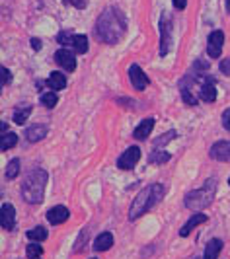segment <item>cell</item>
<instances>
[{
	"instance_id": "cell-1",
	"label": "cell",
	"mask_w": 230,
	"mask_h": 259,
	"mask_svg": "<svg viewBox=\"0 0 230 259\" xmlns=\"http://www.w3.org/2000/svg\"><path fill=\"white\" fill-rule=\"evenodd\" d=\"M96 33L103 43H109V45L121 41L123 35L127 33V20L123 12L117 8H105L98 18Z\"/></svg>"
},
{
	"instance_id": "cell-2",
	"label": "cell",
	"mask_w": 230,
	"mask_h": 259,
	"mask_svg": "<svg viewBox=\"0 0 230 259\" xmlns=\"http://www.w3.org/2000/svg\"><path fill=\"white\" fill-rule=\"evenodd\" d=\"M47 180H49V174L45 169L41 168L31 169L26 178H24V182H22V197H24V201L29 203V205L41 203L43 201V193H45Z\"/></svg>"
},
{
	"instance_id": "cell-3",
	"label": "cell",
	"mask_w": 230,
	"mask_h": 259,
	"mask_svg": "<svg viewBox=\"0 0 230 259\" xmlns=\"http://www.w3.org/2000/svg\"><path fill=\"white\" fill-rule=\"evenodd\" d=\"M162 193H164V187H162L160 183H152V185L141 189L139 195L135 197L131 208H129V219H131V221H137V219L142 217L146 210H150V208L162 199Z\"/></svg>"
},
{
	"instance_id": "cell-4",
	"label": "cell",
	"mask_w": 230,
	"mask_h": 259,
	"mask_svg": "<svg viewBox=\"0 0 230 259\" xmlns=\"http://www.w3.org/2000/svg\"><path fill=\"white\" fill-rule=\"evenodd\" d=\"M215 193H217V182L207 180L201 189H195V191L185 195V207L193 212H199V210H203L205 207H209L213 203Z\"/></svg>"
},
{
	"instance_id": "cell-5",
	"label": "cell",
	"mask_w": 230,
	"mask_h": 259,
	"mask_svg": "<svg viewBox=\"0 0 230 259\" xmlns=\"http://www.w3.org/2000/svg\"><path fill=\"white\" fill-rule=\"evenodd\" d=\"M172 16L170 14H162L160 20V57H166L170 51V43H172Z\"/></svg>"
},
{
	"instance_id": "cell-6",
	"label": "cell",
	"mask_w": 230,
	"mask_h": 259,
	"mask_svg": "<svg viewBox=\"0 0 230 259\" xmlns=\"http://www.w3.org/2000/svg\"><path fill=\"white\" fill-rule=\"evenodd\" d=\"M199 98L211 104L217 100V88H215V80L209 76V74H201L199 76Z\"/></svg>"
},
{
	"instance_id": "cell-7",
	"label": "cell",
	"mask_w": 230,
	"mask_h": 259,
	"mask_svg": "<svg viewBox=\"0 0 230 259\" xmlns=\"http://www.w3.org/2000/svg\"><path fill=\"white\" fill-rule=\"evenodd\" d=\"M222 45H224V33L220 29L211 31V35L207 39V53L211 59H218L220 51H222Z\"/></svg>"
},
{
	"instance_id": "cell-8",
	"label": "cell",
	"mask_w": 230,
	"mask_h": 259,
	"mask_svg": "<svg viewBox=\"0 0 230 259\" xmlns=\"http://www.w3.org/2000/svg\"><path fill=\"white\" fill-rule=\"evenodd\" d=\"M139 160H141V148H139V146H131V148H127L123 154L119 156L117 166L121 169H131L137 166Z\"/></svg>"
},
{
	"instance_id": "cell-9",
	"label": "cell",
	"mask_w": 230,
	"mask_h": 259,
	"mask_svg": "<svg viewBox=\"0 0 230 259\" xmlns=\"http://www.w3.org/2000/svg\"><path fill=\"white\" fill-rule=\"evenodd\" d=\"M129 80H131V84H133V88L135 90L142 92L146 86H148V76L142 72V68L139 65H131L129 66Z\"/></svg>"
},
{
	"instance_id": "cell-10",
	"label": "cell",
	"mask_w": 230,
	"mask_h": 259,
	"mask_svg": "<svg viewBox=\"0 0 230 259\" xmlns=\"http://www.w3.org/2000/svg\"><path fill=\"white\" fill-rule=\"evenodd\" d=\"M209 154L213 160H218V162H230V141H218L211 146Z\"/></svg>"
},
{
	"instance_id": "cell-11",
	"label": "cell",
	"mask_w": 230,
	"mask_h": 259,
	"mask_svg": "<svg viewBox=\"0 0 230 259\" xmlns=\"http://www.w3.org/2000/svg\"><path fill=\"white\" fill-rule=\"evenodd\" d=\"M55 61H57L59 66H63L66 72H72L76 68V57L68 49H59V51L55 53Z\"/></svg>"
},
{
	"instance_id": "cell-12",
	"label": "cell",
	"mask_w": 230,
	"mask_h": 259,
	"mask_svg": "<svg viewBox=\"0 0 230 259\" xmlns=\"http://www.w3.org/2000/svg\"><path fill=\"white\" fill-rule=\"evenodd\" d=\"M2 212H0V224H2V228L4 230H14V226H16V210L10 203H4L2 208H0Z\"/></svg>"
},
{
	"instance_id": "cell-13",
	"label": "cell",
	"mask_w": 230,
	"mask_h": 259,
	"mask_svg": "<svg viewBox=\"0 0 230 259\" xmlns=\"http://www.w3.org/2000/svg\"><path fill=\"white\" fill-rule=\"evenodd\" d=\"M154 129V117H146V119H142L141 123H139V127L133 131V137L137 139V141H144Z\"/></svg>"
},
{
	"instance_id": "cell-14",
	"label": "cell",
	"mask_w": 230,
	"mask_h": 259,
	"mask_svg": "<svg viewBox=\"0 0 230 259\" xmlns=\"http://www.w3.org/2000/svg\"><path fill=\"white\" fill-rule=\"evenodd\" d=\"M68 208L63 207V205H57V207H53L47 210V221L51 222V224H63L66 219H68Z\"/></svg>"
},
{
	"instance_id": "cell-15",
	"label": "cell",
	"mask_w": 230,
	"mask_h": 259,
	"mask_svg": "<svg viewBox=\"0 0 230 259\" xmlns=\"http://www.w3.org/2000/svg\"><path fill=\"white\" fill-rule=\"evenodd\" d=\"M209 221V217L207 214H203V212H195L189 221L183 224V228L179 230V236L181 238H185V236H189V232H191L195 226H199V224H205V222Z\"/></svg>"
},
{
	"instance_id": "cell-16",
	"label": "cell",
	"mask_w": 230,
	"mask_h": 259,
	"mask_svg": "<svg viewBox=\"0 0 230 259\" xmlns=\"http://www.w3.org/2000/svg\"><path fill=\"white\" fill-rule=\"evenodd\" d=\"M47 125H31V127H27L26 129V139L29 143H39V141H43L45 139V135H47Z\"/></svg>"
},
{
	"instance_id": "cell-17",
	"label": "cell",
	"mask_w": 230,
	"mask_h": 259,
	"mask_svg": "<svg viewBox=\"0 0 230 259\" xmlns=\"http://www.w3.org/2000/svg\"><path fill=\"white\" fill-rule=\"evenodd\" d=\"M47 86L51 88V92H59L66 88V76L63 72H51V76L47 78Z\"/></svg>"
},
{
	"instance_id": "cell-18",
	"label": "cell",
	"mask_w": 230,
	"mask_h": 259,
	"mask_svg": "<svg viewBox=\"0 0 230 259\" xmlns=\"http://www.w3.org/2000/svg\"><path fill=\"white\" fill-rule=\"evenodd\" d=\"M220 249H222V240L213 238V240L207 244V247H205L203 259H218V255H220Z\"/></svg>"
},
{
	"instance_id": "cell-19",
	"label": "cell",
	"mask_w": 230,
	"mask_h": 259,
	"mask_svg": "<svg viewBox=\"0 0 230 259\" xmlns=\"http://www.w3.org/2000/svg\"><path fill=\"white\" fill-rule=\"evenodd\" d=\"M111 246H113V236L109 232L100 234V236L96 238V242H94V249H96V251H107Z\"/></svg>"
},
{
	"instance_id": "cell-20",
	"label": "cell",
	"mask_w": 230,
	"mask_h": 259,
	"mask_svg": "<svg viewBox=\"0 0 230 259\" xmlns=\"http://www.w3.org/2000/svg\"><path fill=\"white\" fill-rule=\"evenodd\" d=\"M70 43H72L74 51L80 53V55H84V53L88 51V37H86V35H74Z\"/></svg>"
},
{
	"instance_id": "cell-21",
	"label": "cell",
	"mask_w": 230,
	"mask_h": 259,
	"mask_svg": "<svg viewBox=\"0 0 230 259\" xmlns=\"http://www.w3.org/2000/svg\"><path fill=\"white\" fill-rule=\"evenodd\" d=\"M18 174H20V158H12L10 162H8V166H6V180H16L18 178Z\"/></svg>"
},
{
	"instance_id": "cell-22",
	"label": "cell",
	"mask_w": 230,
	"mask_h": 259,
	"mask_svg": "<svg viewBox=\"0 0 230 259\" xmlns=\"http://www.w3.org/2000/svg\"><path fill=\"white\" fill-rule=\"evenodd\" d=\"M31 113V105H24V109L22 107H18L16 111H14V123H18V125H24L27 121V117Z\"/></svg>"
},
{
	"instance_id": "cell-23",
	"label": "cell",
	"mask_w": 230,
	"mask_h": 259,
	"mask_svg": "<svg viewBox=\"0 0 230 259\" xmlns=\"http://www.w3.org/2000/svg\"><path fill=\"white\" fill-rule=\"evenodd\" d=\"M27 238L31 242H43V240H47V230L43 226H35L31 230H27Z\"/></svg>"
},
{
	"instance_id": "cell-24",
	"label": "cell",
	"mask_w": 230,
	"mask_h": 259,
	"mask_svg": "<svg viewBox=\"0 0 230 259\" xmlns=\"http://www.w3.org/2000/svg\"><path fill=\"white\" fill-rule=\"evenodd\" d=\"M18 144V135H14V133H6V135H2V141H0V150H8V148H12Z\"/></svg>"
},
{
	"instance_id": "cell-25",
	"label": "cell",
	"mask_w": 230,
	"mask_h": 259,
	"mask_svg": "<svg viewBox=\"0 0 230 259\" xmlns=\"http://www.w3.org/2000/svg\"><path fill=\"white\" fill-rule=\"evenodd\" d=\"M41 104L45 105V107H49V109H53L55 105L59 104V98H57L55 92H45V94H41Z\"/></svg>"
},
{
	"instance_id": "cell-26",
	"label": "cell",
	"mask_w": 230,
	"mask_h": 259,
	"mask_svg": "<svg viewBox=\"0 0 230 259\" xmlns=\"http://www.w3.org/2000/svg\"><path fill=\"white\" fill-rule=\"evenodd\" d=\"M179 90H181V98H183V102L187 105H197V96L189 92L187 86H179Z\"/></svg>"
},
{
	"instance_id": "cell-27",
	"label": "cell",
	"mask_w": 230,
	"mask_h": 259,
	"mask_svg": "<svg viewBox=\"0 0 230 259\" xmlns=\"http://www.w3.org/2000/svg\"><path fill=\"white\" fill-rule=\"evenodd\" d=\"M176 135H178L176 131H168V133H166V135H164V137H160V139H156V141H154V150H156L158 146H164V144H166V143H170V141H174V139H176Z\"/></svg>"
},
{
	"instance_id": "cell-28",
	"label": "cell",
	"mask_w": 230,
	"mask_h": 259,
	"mask_svg": "<svg viewBox=\"0 0 230 259\" xmlns=\"http://www.w3.org/2000/svg\"><path fill=\"white\" fill-rule=\"evenodd\" d=\"M41 253H43V247L39 246V242H33L27 246V257L29 259H37Z\"/></svg>"
},
{
	"instance_id": "cell-29",
	"label": "cell",
	"mask_w": 230,
	"mask_h": 259,
	"mask_svg": "<svg viewBox=\"0 0 230 259\" xmlns=\"http://www.w3.org/2000/svg\"><path fill=\"white\" fill-rule=\"evenodd\" d=\"M168 160H170V154L160 152V150H152V154H150V164H162V162H168Z\"/></svg>"
},
{
	"instance_id": "cell-30",
	"label": "cell",
	"mask_w": 230,
	"mask_h": 259,
	"mask_svg": "<svg viewBox=\"0 0 230 259\" xmlns=\"http://www.w3.org/2000/svg\"><path fill=\"white\" fill-rule=\"evenodd\" d=\"M72 37H74V35H72L68 29H63V31L57 35V41H59V43H63V45H66L68 41H72Z\"/></svg>"
},
{
	"instance_id": "cell-31",
	"label": "cell",
	"mask_w": 230,
	"mask_h": 259,
	"mask_svg": "<svg viewBox=\"0 0 230 259\" xmlns=\"http://www.w3.org/2000/svg\"><path fill=\"white\" fill-rule=\"evenodd\" d=\"M10 82H12V74H10V70H8L6 66H2V86L10 84Z\"/></svg>"
},
{
	"instance_id": "cell-32",
	"label": "cell",
	"mask_w": 230,
	"mask_h": 259,
	"mask_svg": "<svg viewBox=\"0 0 230 259\" xmlns=\"http://www.w3.org/2000/svg\"><path fill=\"white\" fill-rule=\"evenodd\" d=\"M197 70H205V72H207V70H209V65H207L205 61H197V63L193 65V72H197Z\"/></svg>"
},
{
	"instance_id": "cell-33",
	"label": "cell",
	"mask_w": 230,
	"mask_h": 259,
	"mask_svg": "<svg viewBox=\"0 0 230 259\" xmlns=\"http://www.w3.org/2000/svg\"><path fill=\"white\" fill-rule=\"evenodd\" d=\"M220 70H222L226 76H230V59H224V61H220Z\"/></svg>"
},
{
	"instance_id": "cell-34",
	"label": "cell",
	"mask_w": 230,
	"mask_h": 259,
	"mask_svg": "<svg viewBox=\"0 0 230 259\" xmlns=\"http://www.w3.org/2000/svg\"><path fill=\"white\" fill-rule=\"evenodd\" d=\"M222 125H224V129L230 131V107L222 113Z\"/></svg>"
},
{
	"instance_id": "cell-35",
	"label": "cell",
	"mask_w": 230,
	"mask_h": 259,
	"mask_svg": "<svg viewBox=\"0 0 230 259\" xmlns=\"http://www.w3.org/2000/svg\"><path fill=\"white\" fill-rule=\"evenodd\" d=\"M64 2H68V4H72L76 8H84L86 6V0H64Z\"/></svg>"
},
{
	"instance_id": "cell-36",
	"label": "cell",
	"mask_w": 230,
	"mask_h": 259,
	"mask_svg": "<svg viewBox=\"0 0 230 259\" xmlns=\"http://www.w3.org/2000/svg\"><path fill=\"white\" fill-rule=\"evenodd\" d=\"M172 2H174L176 10H183V8L187 6V0H172Z\"/></svg>"
},
{
	"instance_id": "cell-37",
	"label": "cell",
	"mask_w": 230,
	"mask_h": 259,
	"mask_svg": "<svg viewBox=\"0 0 230 259\" xmlns=\"http://www.w3.org/2000/svg\"><path fill=\"white\" fill-rule=\"evenodd\" d=\"M31 47H33V51H39V49H41V39H37V37L31 39Z\"/></svg>"
},
{
	"instance_id": "cell-38",
	"label": "cell",
	"mask_w": 230,
	"mask_h": 259,
	"mask_svg": "<svg viewBox=\"0 0 230 259\" xmlns=\"http://www.w3.org/2000/svg\"><path fill=\"white\" fill-rule=\"evenodd\" d=\"M226 12L230 14V0H226Z\"/></svg>"
},
{
	"instance_id": "cell-39",
	"label": "cell",
	"mask_w": 230,
	"mask_h": 259,
	"mask_svg": "<svg viewBox=\"0 0 230 259\" xmlns=\"http://www.w3.org/2000/svg\"><path fill=\"white\" fill-rule=\"evenodd\" d=\"M228 185H230V178H228Z\"/></svg>"
}]
</instances>
